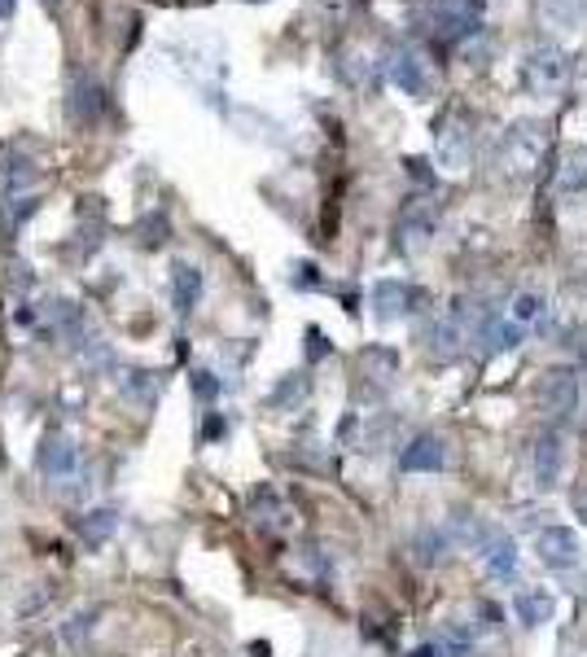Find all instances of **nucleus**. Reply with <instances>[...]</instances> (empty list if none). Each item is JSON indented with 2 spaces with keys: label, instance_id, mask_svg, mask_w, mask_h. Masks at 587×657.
<instances>
[{
  "label": "nucleus",
  "instance_id": "obj_1",
  "mask_svg": "<svg viewBox=\"0 0 587 657\" xmlns=\"http://www.w3.org/2000/svg\"><path fill=\"white\" fill-rule=\"evenodd\" d=\"M543 154H548V132H543L539 123H513V128L500 136L495 167H500V176H508V180H526V176L539 171Z\"/></svg>",
  "mask_w": 587,
  "mask_h": 657
},
{
  "label": "nucleus",
  "instance_id": "obj_2",
  "mask_svg": "<svg viewBox=\"0 0 587 657\" xmlns=\"http://www.w3.org/2000/svg\"><path fill=\"white\" fill-rule=\"evenodd\" d=\"M482 324H487V311H482L478 302H456V307H447V311L430 324V356H434V360H456V356L465 351L469 334H474V329H482Z\"/></svg>",
  "mask_w": 587,
  "mask_h": 657
},
{
  "label": "nucleus",
  "instance_id": "obj_3",
  "mask_svg": "<svg viewBox=\"0 0 587 657\" xmlns=\"http://www.w3.org/2000/svg\"><path fill=\"white\" fill-rule=\"evenodd\" d=\"M522 80H526V88H530V93L552 97V93H561V88H565V80H570V62H565V53H561V49L543 45V49H535V53L526 58Z\"/></svg>",
  "mask_w": 587,
  "mask_h": 657
},
{
  "label": "nucleus",
  "instance_id": "obj_4",
  "mask_svg": "<svg viewBox=\"0 0 587 657\" xmlns=\"http://www.w3.org/2000/svg\"><path fill=\"white\" fill-rule=\"evenodd\" d=\"M469 150H474V132H469V119L460 110H447L439 132H434V158L447 167V171H460L469 167Z\"/></svg>",
  "mask_w": 587,
  "mask_h": 657
},
{
  "label": "nucleus",
  "instance_id": "obj_5",
  "mask_svg": "<svg viewBox=\"0 0 587 657\" xmlns=\"http://www.w3.org/2000/svg\"><path fill=\"white\" fill-rule=\"evenodd\" d=\"M535 552L548 570H574L583 557V543H578V530H570V526H543L535 535Z\"/></svg>",
  "mask_w": 587,
  "mask_h": 657
},
{
  "label": "nucleus",
  "instance_id": "obj_6",
  "mask_svg": "<svg viewBox=\"0 0 587 657\" xmlns=\"http://www.w3.org/2000/svg\"><path fill=\"white\" fill-rule=\"evenodd\" d=\"M434 228H439V206H434V202H417V206H408V211L399 215L395 241H399V250H421V246L434 237Z\"/></svg>",
  "mask_w": 587,
  "mask_h": 657
},
{
  "label": "nucleus",
  "instance_id": "obj_7",
  "mask_svg": "<svg viewBox=\"0 0 587 657\" xmlns=\"http://www.w3.org/2000/svg\"><path fill=\"white\" fill-rule=\"evenodd\" d=\"M386 75H391V84H395L399 93H408V97H421V93L430 88V71H426V62H421L417 49H395V53L386 58Z\"/></svg>",
  "mask_w": 587,
  "mask_h": 657
},
{
  "label": "nucleus",
  "instance_id": "obj_8",
  "mask_svg": "<svg viewBox=\"0 0 587 657\" xmlns=\"http://www.w3.org/2000/svg\"><path fill=\"white\" fill-rule=\"evenodd\" d=\"M539 404H543L548 413H556V417L574 413V408H578V373H574V369H552V373H543V378H539Z\"/></svg>",
  "mask_w": 587,
  "mask_h": 657
},
{
  "label": "nucleus",
  "instance_id": "obj_9",
  "mask_svg": "<svg viewBox=\"0 0 587 657\" xmlns=\"http://www.w3.org/2000/svg\"><path fill=\"white\" fill-rule=\"evenodd\" d=\"M443 465H447V443L434 439V434H421V439H412L399 452V469L404 474H439Z\"/></svg>",
  "mask_w": 587,
  "mask_h": 657
},
{
  "label": "nucleus",
  "instance_id": "obj_10",
  "mask_svg": "<svg viewBox=\"0 0 587 657\" xmlns=\"http://www.w3.org/2000/svg\"><path fill=\"white\" fill-rule=\"evenodd\" d=\"M561 469H565V439L556 430H548L535 439V482L548 491L561 482Z\"/></svg>",
  "mask_w": 587,
  "mask_h": 657
},
{
  "label": "nucleus",
  "instance_id": "obj_11",
  "mask_svg": "<svg viewBox=\"0 0 587 657\" xmlns=\"http://www.w3.org/2000/svg\"><path fill=\"white\" fill-rule=\"evenodd\" d=\"M412 285H404V280H378L373 285V315L382 320V324H391V320H399V315H408L412 311Z\"/></svg>",
  "mask_w": 587,
  "mask_h": 657
},
{
  "label": "nucleus",
  "instance_id": "obj_12",
  "mask_svg": "<svg viewBox=\"0 0 587 657\" xmlns=\"http://www.w3.org/2000/svg\"><path fill=\"white\" fill-rule=\"evenodd\" d=\"M513 609H517V622H522V626H543V622H552L556 600H552V592H543V587H526V592H517Z\"/></svg>",
  "mask_w": 587,
  "mask_h": 657
},
{
  "label": "nucleus",
  "instance_id": "obj_13",
  "mask_svg": "<svg viewBox=\"0 0 587 657\" xmlns=\"http://www.w3.org/2000/svg\"><path fill=\"white\" fill-rule=\"evenodd\" d=\"M452 552H456V539H452V530H447V526L426 530V535L417 539V561H421V565H443Z\"/></svg>",
  "mask_w": 587,
  "mask_h": 657
},
{
  "label": "nucleus",
  "instance_id": "obj_14",
  "mask_svg": "<svg viewBox=\"0 0 587 657\" xmlns=\"http://www.w3.org/2000/svg\"><path fill=\"white\" fill-rule=\"evenodd\" d=\"M487 570H491V578H513L517 574V543L508 535L487 539Z\"/></svg>",
  "mask_w": 587,
  "mask_h": 657
},
{
  "label": "nucleus",
  "instance_id": "obj_15",
  "mask_svg": "<svg viewBox=\"0 0 587 657\" xmlns=\"http://www.w3.org/2000/svg\"><path fill=\"white\" fill-rule=\"evenodd\" d=\"M482 338H487L491 351H513V347H522L526 329L513 324V320H487V324H482Z\"/></svg>",
  "mask_w": 587,
  "mask_h": 657
},
{
  "label": "nucleus",
  "instance_id": "obj_16",
  "mask_svg": "<svg viewBox=\"0 0 587 657\" xmlns=\"http://www.w3.org/2000/svg\"><path fill=\"white\" fill-rule=\"evenodd\" d=\"M171 294H176V311H193V302H197V294H202L197 267L180 263V267H176V280H171Z\"/></svg>",
  "mask_w": 587,
  "mask_h": 657
},
{
  "label": "nucleus",
  "instance_id": "obj_17",
  "mask_svg": "<svg viewBox=\"0 0 587 657\" xmlns=\"http://www.w3.org/2000/svg\"><path fill=\"white\" fill-rule=\"evenodd\" d=\"M360 369H364V378H373V382H391V378L399 373V356L386 351V347H373V351L360 356Z\"/></svg>",
  "mask_w": 587,
  "mask_h": 657
},
{
  "label": "nucleus",
  "instance_id": "obj_18",
  "mask_svg": "<svg viewBox=\"0 0 587 657\" xmlns=\"http://www.w3.org/2000/svg\"><path fill=\"white\" fill-rule=\"evenodd\" d=\"M556 189H561V193L587 189V150L565 154V163H561V171H556Z\"/></svg>",
  "mask_w": 587,
  "mask_h": 657
},
{
  "label": "nucleus",
  "instance_id": "obj_19",
  "mask_svg": "<svg viewBox=\"0 0 587 657\" xmlns=\"http://www.w3.org/2000/svg\"><path fill=\"white\" fill-rule=\"evenodd\" d=\"M40 469L45 474H71V465H75V452H71V443H58V439H49L45 447H40Z\"/></svg>",
  "mask_w": 587,
  "mask_h": 657
},
{
  "label": "nucleus",
  "instance_id": "obj_20",
  "mask_svg": "<svg viewBox=\"0 0 587 657\" xmlns=\"http://www.w3.org/2000/svg\"><path fill=\"white\" fill-rule=\"evenodd\" d=\"M539 315H543V298H539V294H517V298H513V311H508L513 324L526 329V324H535Z\"/></svg>",
  "mask_w": 587,
  "mask_h": 657
},
{
  "label": "nucleus",
  "instance_id": "obj_21",
  "mask_svg": "<svg viewBox=\"0 0 587 657\" xmlns=\"http://www.w3.org/2000/svg\"><path fill=\"white\" fill-rule=\"evenodd\" d=\"M570 504H578V509H583V522H587V491H574Z\"/></svg>",
  "mask_w": 587,
  "mask_h": 657
},
{
  "label": "nucleus",
  "instance_id": "obj_22",
  "mask_svg": "<svg viewBox=\"0 0 587 657\" xmlns=\"http://www.w3.org/2000/svg\"><path fill=\"white\" fill-rule=\"evenodd\" d=\"M412 657H443V648H439V644H434V648H430V644H426V648H417V653H412Z\"/></svg>",
  "mask_w": 587,
  "mask_h": 657
},
{
  "label": "nucleus",
  "instance_id": "obj_23",
  "mask_svg": "<svg viewBox=\"0 0 587 657\" xmlns=\"http://www.w3.org/2000/svg\"><path fill=\"white\" fill-rule=\"evenodd\" d=\"M14 14V0H0V19H10Z\"/></svg>",
  "mask_w": 587,
  "mask_h": 657
}]
</instances>
